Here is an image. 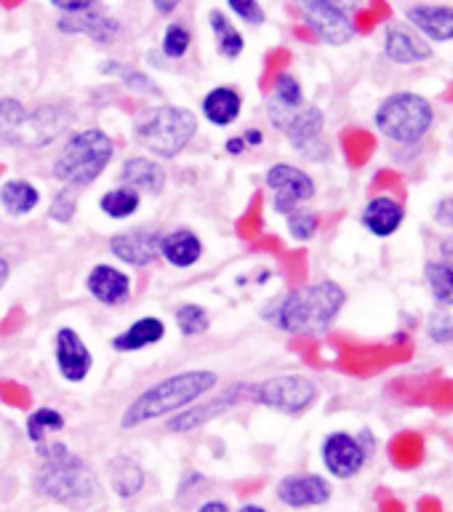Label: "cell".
Masks as SVG:
<instances>
[{
    "label": "cell",
    "instance_id": "cell-1",
    "mask_svg": "<svg viewBox=\"0 0 453 512\" xmlns=\"http://www.w3.org/2000/svg\"><path fill=\"white\" fill-rule=\"evenodd\" d=\"M38 470L32 478L35 494L51 502L83 510L102 499V483L94 467L64 443H43L38 451Z\"/></svg>",
    "mask_w": 453,
    "mask_h": 512
},
{
    "label": "cell",
    "instance_id": "cell-2",
    "mask_svg": "<svg viewBox=\"0 0 453 512\" xmlns=\"http://www.w3.org/2000/svg\"><path fill=\"white\" fill-rule=\"evenodd\" d=\"M347 304V291L336 280H318L288 291L272 312V323L294 336H320L334 326Z\"/></svg>",
    "mask_w": 453,
    "mask_h": 512
},
{
    "label": "cell",
    "instance_id": "cell-3",
    "mask_svg": "<svg viewBox=\"0 0 453 512\" xmlns=\"http://www.w3.org/2000/svg\"><path fill=\"white\" fill-rule=\"evenodd\" d=\"M216 384H219V376L208 368H192V371L166 376L158 384L147 387L139 398L131 400V406L120 416V424L123 430H134L139 424H147L160 416L179 414L184 406H190L206 392L214 390Z\"/></svg>",
    "mask_w": 453,
    "mask_h": 512
},
{
    "label": "cell",
    "instance_id": "cell-4",
    "mask_svg": "<svg viewBox=\"0 0 453 512\" xmlns=\"http://www.w3.org/2000/svg\"><path fill=\"white\" fill-rule=\"evenodd\" d=\"M67 126H70V110H64L62 104H46L30 110L14 96L0 99V142L8 147L38 150L54 142Z\"/></svg>",
    "mask_w": 453,
    "mask_h": 512
},
{
    "label": "cell",
    "instance_id": "cell-5",
    "mask_svg": "<svg viewBox=\"0 0 453 512\" xmlns=\"http://www.w3.org/2000/svg\"><path fill=\"white\" fill-rule=\"evenodd\" d=\"M112 155L115 144L110 136L102 128H86L67 139L62 155L54 160V176L70 190H83L104 174Z\"/></svg>",
    "mask_w": 453,
    "mask_h": 512
},
{
    "label": "cell",
    "instance_id": "cell-6",
    "mask_svg": "<svg viewBox=\"0 0 453 512\" xmlns=\"http://www.w3.org/2000/svg\"><path fill=\"white\" fill-rule=\"evenodd\" d=\"M376 131L395 144H419L430 134L435 123V107L424 94L416 91H395L384 96L374 112Z\"/></svg>",
    "mask_w": 453,
    "mask_h": 512
},
{
    "label": "cell",
    "instance_id": "cell-7",
    "mask_svg": "<svg viewBox=\"0 0 453 512\" xmlns=\"http://www.w3.org/2000/svg\"><path fill=\"white\" fill-rule=\"evenodd\" d=\"M198 134V118L187 107L163 104L136 120L134 139L158 158H176Z\"/></svg>",
    "mask_w": 453,
    "mask_h": 512
},
{
    "label": "cell",
    "instance_id": "cell-8",
    "mask_svg": "<svg viewBox=\"0 0 453 512\" xmlns=\"http://www.w3.org/2000/svg\"><path fill=\"white\" fill-rule=\"evenodd\" d=\"M248 398L259 406L278 411L286 416H299L310 411L318 400V384L302 374L270 376L259 384L248 387Z\"/></svg>",
    "mask_w": 453,
    "mask_h": 512
},
{
    "label": "cell",
    "instance_id": "cell-9",
    "mask_svg": "<svg viewBox=\"0 0 453 512\" xmlns=\"http://www.w3.org/2000/svg\"><path fill=\"white\" fill-rule=\"evenodd\" d=\"M376 440L368 430L350 435V432H331L320 446V459L328 475H334L336 480H352L355 475L363 472V467L371 459Z\"/></svg>",
    "mask_w": 453,
    "mask_h": 512
},
{
    "label": "cell",
    "instance_id": "cell-10",
    "mask_svg": "<svg viewBox=\"0 0 453 512\" xmlns=\"http://www.w3.org/2000/svg\"><path fill=\"white\" fill-rule=\"evenodd\" d=\"M275 128L283 131L288 144H291L296 150V155H302L304 160H310V163H323V160L331 158V144H328L326 134H323V131H326V115H323L320 107L304 104L302 110L286 115Z\"/></svg>",
    "mask_w": 453,
    "mask_h": 512
},
{
    "label": "cell",
    "instance_id": "cell-11",
    "mask_svg": "<svg viewBox=\"0 0 453 512\" xmlns=\"http://www.w3.org/2000/svg\"><path fill=\"white\" fill-rule=\"evenodd\" d=\"M264 182L272 190V208L278 214L288 216L296 208H302V203L315 198V179L310 174H304L302 168L291 166V163H275L270 166Z\"/></svg>",
    "mask_w": 453,
    "mask_h": 512
},
{
    "label": "cell",
    "instance_id": "cell-12",
    "mask_svg": "<svg viewBox=\"0 0 453 512\" xmlns=\"http://www.w3.org/2000/svg\"><path fill=\"white\" fill-rule=\"evenodd\" d=\"M304 24L312 35L326 46H347L355 38V22L347 8L336 6L331 0H307L299 6Z\"/></svg>",
    "mask_w": 453,
    "mask_h": 512
},
{
    "label": "cell",
    "instance_id": "cell-13",
    "mask_svg": "<svg viewBox=\"0 0 453 512\" xmlns=\"http://www.w3.org/2000/svg\"><path fill=\"white\" fill-rule=\"evenodd\" d=\"M275 494L291 510H307V507H323V504L331 502L334 488H331L328 478H323L318 472H294V475L280 478Z\"/></svg>",
    "mask_w": 453,
    "mask_h": 512
},
{
    "label": "cell",
    "instance_id": "cell-14",
    "mask_svg": "<svg viewBox=\"0 0 453 512\" xmlns=\"http://www.w3.org/2000/svg\"><path fill=\"white\" fill-rule=\"evenodd\" d=\"M54 358L56 368L62 374L64 382L78 384L83 382L88 374H91V366H94V355L86 347V342L80 339V334L75 328L64 326L56 331L54 339Z\"/></svg>",
    "mask_w": 453,
    "mask_h": 512
},
{
    "label": "cell",
    "instance_id": "cell-15",
    "mask_svg": "<svg viewBox=\"0 0 453 512\" xmlns=\"http://www.w3.org/2000/svg\"><path fill=\"white\" fill-rule=\"evenodd\" d=\"M248 387H251V384H243V382L232 384V387L219 392V395L208 400V403H200V406L195 408H184V411H179V414H174L171 419H168V430L171 432L198 430V427L208 424L211 419H216V416H222L224 411H230L238 400L246 398Z\"/></svg>",
    "mask_w": 453,
    "mask_h": 512
},
{
    "label": "cell",
    "instance_id": "cell-16",
    "mask_svg": "<svg viewBox=\"0 0 453 512\" xmlns=\"http://www.w3.org/2000/svg\"><path fill=\"white\" fill-rule=\"evenodd\" d=\"M160 240H163V232L150 230V227H136V230L112 235L110 251L123 264L147 267L160 256Z\"/></svg>",
    "mask_w": 453,
    "mask_h": 512
},
{
    "label": "cell",
    "instance_id": "cell-17",
    "mask_svg": "<svg viewBox=\"0 0 453 512\" xmlns=\"http://www.w3.org/2000/svg\"><path fill=\"white\" fill-rule=\"evenodd\" d=\"M384 56L390 59L392 64H422L430 62L432 56H435V48L427 43V40L414 32L408 24L403 22H392L387 24V30H384Z\"/></svg>",
    "mask_w": 453,
    "mask_h": 512
},
{
    "label": "cell",
    "instance_id": "cell-18",
    "mask_svg": "<svg viewBox=\"0 0 453 512\" xmlns=\"http://www.w3.org/2000/svg\"><path fill=\"white\" fill-rule=\"evenodd\" d=\"M406 24L419 32L427 43H451L453 40V6L438 3H416L403 11Z\"/></svg>",
    "mask_w": 453,
    "mask_h": 512
},
{
    "label": "cell",
    "instance_id": "cell-19",
    "mask_svg": "<svg viewBox=\"0 0 453 512\" xmlns=\"http://www.w3.org/2000/svg\"><path fill=\"white\" fill-rule=\"evenodd\" d=\"M406 222V208L403 203L387 195H376L366 203L363 214H360V224L366 227L374 238H390L403 227Z\"/></svg>",
    "mask_w": 453,
    "mask_h": 512
},
{
    "label": "cell",
    "instance_id": "cell-20",
    "mask_svg": "<svg viewBox=\"0 0 453 512\" xmlns=\"http://www.w3.org/2000/svg\"><path fill=\"white\" fill-rule=\"evenodd\" d=\"M86 286L96 302L110 304V307L126 302L128 294H131V278L112 264H96L94 270L88 272Z\"/></svg>",
    "mask_w": 453,
    "mask_h": 512
},
{
    "label": "cell",
    "instance_id": "cell-21",
    "mask_svg": "<svg viewBox=\"0 0 453 512\" xmlns=\"http://www.w3.org/2000/svg\"><path fill=\"white\" fill-rule=\"evenodd\" d=\"M59 30L70 32V35H86L94 43H112L120 35V24L118 19L91 8V11H83V14L62 16Z\"/></svg>",
    "mask_w": 453,
    "mask_h": 512
},
{
    "label": "cell",
    "instance_id": "cell-22",
    "mask_svg": "<svg viewBox=\"0 0 453 512\" xmlns=\"http://www.w3.org/2000/svg\"><path fill=\"white\" fill-rule=\"evenodd\" d=\"M120 187H128L134 192H147V195H160L166 187V171L152 158H128L120 166Z\"/></svg>",
    "mask_w": 453,
    "mask_h": 512
},
{
    "label": "cell",
    "instance_id": "cell-23",
    "mask_svg": "<svg viewBox=\"0 0 453 512\" xmlns=\"http://www.w3.org/2000/svg\"><path fill=\"white\" fill-rule=\"evenodd\" d=\"M166 336V323L155 315H144V318L134 320L126 331H120L115 339H112V350L118 352H139L147 350L152 344L163 342Z\"/></svg>",
    "mask_w": 453,
    "mask_h": 512
},
{
    "label": "cell",
    "instance_id": "cell-24",
    "mask_svg": "<svg viewBox=\"0 0 453 512\" xmlns=\"http://www.w3.org/2000/svg\"><path fill=\"white\" fill-rule=\"evenodd\" d=\"M200 254H203V243L192 230L166 232L163 240H160V256L171 267H179V270H187L192 264H198Z\"/></svg>",
    "mask_w": 453,
    "mask_h": 512
},
{
    "label": "cell",
    "instance_id": "cell-25",
    "mask_svg": "<svg viewBox=\"0 0 453 512\" xmlns=\"http://www.w3.org/2000/svg\"><path fill=\"white\" fill-rule=\"evenodd\" d=\"M200 110H203L211 126H232L240 118V110H243V96L232 86H219L214 91H208Z\"/></svg>",
    "mask_w": 453,
    "mask_h": 512
},
{
    "label": "cell",
    "instance_id": "cell-26",
    "mask_svg": "<svg viewBox=\"0 0 453 512\" xmlns=\"http://www.w3.org/2000/svg\"><path fill=\"white\" fill-rule=\"evenodd\" d=\"M107 472H110V488L120 499H131L144 488L142 464L131 459V456H112L107 462Z\"/></svg>",
    "mask_w": 453,
    "mask_h": 512
},
{
    "label": "cell",
    "instance_id": "cell-27",
    "mask_svg": "<svg viewBox=\"0 0 453 512\" xmlns=\"http://www.w3.org/2000/svg\"><path fill=\"white\" fill-rule=\"evenodd\" d=\"M40 203L38 187L27 179H8L0 184V206L8 216L32 214Z\"/></svg>",
    "mask_w": 453,
    "mask_h": 512
},
{
    "label": "cell",
    "instance_id": "cell-28",
    "mask_svg": "<svg viewBox=\"0 0 453 512\" xmlns=\"http://www.w3.org/2000/svg\"><path fill=\"white\" fill-rule=\"evenodd\" d=\"M424 280L430 288L432 299L440 307H453V262L448 259H430L424 264Z\"/></svg>",
    "mask_w": 453,
    "mask_h": 512
},
{
    "label": "cell",
    "instance_id": "cell-29",
    "mask_svg": "<svg viewBox=\"0 0 453 512\" xmlns=\"http://www.w3.org/2000/svg\"><path fill=\"white\" fill-rule=\"evenodd\" d=\"M208 24H211V32H214L216 38V51L224 56V59H238L243 54V48H246V40L238 32V27L222 14V11H211L208 14Z\"/></svg>",
    "mask_w": 453,
    "mask_h": 512
},
{
    "label": "cell",
    "instance_id": "cell-30",
    "mask_svg": "<svg viewBox=\"0 0 453 512\" xmlns=\"http://www.w3.org/2000/svg\"><path fill=\"white\" fill-rule=\"evenodd\" d=\"M142 206V195L134 190H128V187H115V190H107L99 198V208H102L104 216H110V219H128V216H134Z\"/></svg>",
    "mask_w": 453,
    "mask_h": 512
},
{
    "label": "cell",
    "instance_id": "cell-31",
    "mask_svg": "<svg viewBox=\"0 0 453 512\" xmlns=\"http://www.w3.org/2000/svg\"><path fill=\"white\" fill-rule=\"evenodd\" d=\"M64 422H67V419H64L62 411H56V408H35V411L27 416V438H30L32 443H46V435L64 430Z\"/></svg>",
    "mask_w": 453,
    "mask_h": 512
},
{
    "label": "cell",
    "instance_id": "cell-32",
    "mask_svg": "<svg viewBox=\"0 0 453 512\" xmlns=\"http://www.w3.org/2000/svg\"><path fill=\"white\" fill-rule=\"evenodd\" d=\"M270 99L275 104H280V107H286V110H299V107H304V91L299 78L291 75V72H280L278 78H275V88H272Z\"/></svg>",
    "mask_w": 453,
    "mask_h": 512
},
{
    "label": "cell",
    "instance_id": "cell-33",
    "mask_svg": "<svg viewBox=\"0 0 453 512\" xmlns=\"http://www.w3.org/2000/svg\"><path fill=\"white\" fill-rule=\"evenodd\" d=\"M102 72L104 75H115V78H120L128 88H131V91H136V94H155V96L160 94V88L155 86V80L147 78L144 72L131 70V67H126V64L104 62Z\"/></svg>",
    "mask_w": 453,
    "mask_h": 512
},
{
    "label": "cell",
    "instance_id": "cell-34",
    "mask_svg": "<svg viewBox=\"0 0 453 512\" xmlns=\"http://www.w3.org/2000/svg\"><path fill=\"white\" fill-rule=\"evenodd\" d=\"M176 326H179V331H182L184 336H200L211 328V315H208L206 307H200V304H182V307L176 310Z\"/></svg>",
    "mask_w": 453,
    "mask_h": 512
},
{
    "label": "cell",
    "instance_id": "cell-35",
    "mask_svg": "<svg viewBox=\"0 0 453 512\" xmlns=\"http://www.w3.org/2000/svg\"><path fill=\"white\" fill-rule=\"evenodd\" d=\"M192 46V32L190 27H184L182 22L168 24L166 32H163V43H160V51L166 54V59H182Z\"/></svg>",
    "mask_w": 453,
    "mask_h": 512
},
{
    "label": "cell",
    "instance_id": "cell-36",
    "mask_svg": "<svg viewBox=\"0 0 453 512\" xmlns=\"http://www.w3.org/2000/svg\"><path fill=\"white\" fill-rule=\"evenodd\" d=\"M288 232H291V238L296 240H312L315 238V232H318V214H312L307 208H296L291 214L286 216Z\"/></svg>",
    "mask_w": 453,
    "mask_h": 512
},
{
    "label": "cell",
    "instance_id": "cell-37",
    "mask_svg": "<svg viewBox=\"0 0 453 512\" xmlns=\"http://www.w3.org/2000/svg\"><path fill=\"white\" fill-rule=\"evenodd\" d=\"M78 211V192L70 190V187H64L54 195L51 200V208H48V216L54 219V222H70L72 216Z\"/></svg>",
    "mask_w": 453,
    "mask_h": 512
},
{
    "label": "cell",
    "instance_id": "cell-38",
    "mask_svg": "<svg viewBox=\"0 0 453 512\" xmlns=\"http://www.w3.org/2000/svg\"><path fill=\"white\" fill-rule=\"evenodd\" d=\"M427 334L432 342L453 344V318L446 312H432L430 323H427Z\"/></svg>",
    "mask_w": 453,
    "mask_h": 512
},
{
    "label": "cell",
    "instance_id": "cell-39",
    "mask_svg": "<svg viewBox=\"0 0 453 512\" xmlns=\"http://www.w3.org/2000/svg\"><path fill=\"white\" fill-rule=\"evenodd\" d=\"M230 11L238 19H243L246 24H262L264 22V11L259 3L254 0H230Z\"/></svg>",
    "mask_w": 453,
    "mask_h": 512
},
{
    "label": "cell",
    "instance_id": "cell-40",
    "mask_svg": "<svg viewBox=\"0 0 453 512\" xmlns=\"http://www.w3.org/2000/svg\"><path fill=\"white\" fill-rule=\"evenodd\" d=\"M432 219L440 224V227H448L453 230V195H446V198H440L432 208Z\"/></svg>",
    "mask_w": 453,
    "mask_h": 512
},
{
    "label": "cell",
    "instance_id": "cell-41",
    "mask_svg": "<svg viewBox=\"0 0 453 512\" xmlns=\"http://www.w3.org/2000/svg\"><path fill=\"white\" fill-rule=\"evenodd\" d=\"M51 3H54L56 11H62L64 16L83 14V11H91V8H94L91 0H51Z\"/></svg>",
    "mask_w": 453,
    "mask_h": 512
},
{
    "label": "cell",
    "instance_id": "cell-42",
    "mask_svg": "<svg viewBox=\"0 0 453 512\" xmlns=\"http://www.w3.org/2000/svg\"><path fill=\"white\" fill-rule=\"evenodd\" d=\"M198 512H230V507L222 502V499H208L198 507Z\"/></svg>",
    "mask_w": 453,
    "mask_h": 512
},
{
    "label": "cell",
    "instance_id": "cell-43",
    "mask_svg": "<svg viewBox=\"0 0 453 512\" xmlns=\"http://www.w3.org/2000/svg\"><path fill=\"white\" fill-rule=\"evenodd\" d=\"M243 142H246V147H259V144L264 142L262 131H256V128H248L246 134H243Z\"/></svg>",
    "mask_w": 453,
    "mask_h": 512
},
{
    "label": "cell",
    "instance_id": "cell-44",
    "mask_svg": "<svg viewBox=\"0 0 453 512\" xmlns=\"http://www.w3.org/2000/svg\"><path fill=\"white\" fill-rule=\"evenodd\" d=\"M243 150H246L243 136H232V139H227V152H230V155H240Z\"/></svg>",
    "mask_w": 453,
    "mask_h": 512
},
{
    "label": "cell",
    "instance_id": "cell-45",
    "mask_svg": "<svg viewBox=\"0 0 453 512\" xmlns=\"http://www.w3.org/2000/svg\"><path fill=\"white\" fill-rule=\"evenodd\" d=\"M155 8H158L160 14H174L176 3H171V0H158V3H155Z\"/></svg>",
    "mask_w": 453,
    "mask_h": 512
},
{
    "label": "cell",
    "instance_id": "cell-46",
    "mask_svg": "<svg viewBox=\"0 0 453 512\" xmlns=\"http://www.w3.org/2000/svg\"><path fill=\"white\" fill-rule=\"evenodd\" d=\"M8 275H11V267H8L6 259H3V256H0V288L6 286Z\"/></svg>",
    "mask_w": 453,
    "mask_h": 512
},
{
    "label": "cell",
    "instance_id": "cell-47",
    "mask_svg": "<svg viewBox=\"0 0 453 512\" xmlns=\"http://www.w3.org/2000/svg\"><path fill=\"white\" fill-rule=\"evenodd\" d=\"M238 512H267L264 507H259V504H243Z\"/></svg>",
    "mask_w": 453,
    "mask_h": 512
}]
</instances>
